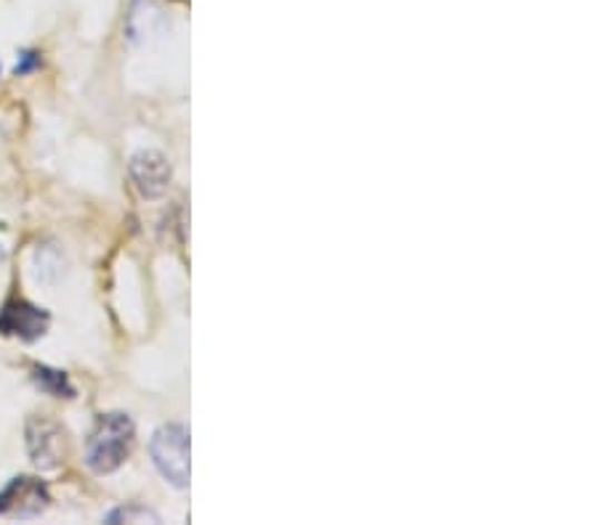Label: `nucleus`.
Instances as JSON below:
<instances>
[{
    "instance_id": "9b49d317",
    "label": "nucleus",
    "mask_w": 598,
    "mask_h": 525,
    "mask_svg": "<svg viewBox=\"0 0 598 525\" xmlns=\"http://www.w3.org/2000/svg\"><path fill=\"white\" fill-rule=\"evenodd\" d=\"M0 72H3V67H0Z\"/></svg>"
},
{
    "instance_id": "f257e3e1",
    "label": "nucleus",
    "mask_w": 598,
    "mask_h": 525,
    "mask_svg": "<svg viewBox=\"0 0 598 525\" xmlns=\"http://www.w3.org/2000/svg\"><path fill=\"white\" fill-rule=\"evenodd\" d=\"M136 444V427L128 414H99L86 440V465L96 475H109L126 465Z\"/></svg>"
},
{
    "instance_id": "9d476101",
    "label": "nucleus",
    "mask_w": 598,
    "mask_h": 525,
    "mask_svg": "<svg viewBox=\"0 0 598 525\" xmlns=\"http://www.w3.org/2000/svg\"><path fill=\"white\" fill-rule=\"evenodd\" d=\"M6 260V250H3V247H0V262H3Z\"/></svg>"
},
{
    "instance_id": "f03ea898",
    "label": "nucleus",
    "mask_w": 598,
    "mask_h": 525,
    "mask_svg": "<svg viewBox=\"0 0 598 525\" xmlns=\"http://www.w3.org/2000/svg\"><path fill=\"white\" fill-rule=\"evenodd\" d=\"M149 457H153L157 473L170 486H189V430L184 425L170 423L157 427L149 440Z\"/></svg>"
},
{
    "instance_id": "20e7f679",
    "label": "nucleus",
    "mask_w": 598,
    "mask_h": 525,
    "mask_svg": "<svg viewBox=\"0 0 598 525\" xmlns=\"http://www.w3.org/2000/svg\"><path fill=\"white\" fill-rule=\"evenodd\" d=\"M27 452L40 469H57L67 459V435L48 417L27 419Z\"/></svg>"
},
{
    "instance_id": "0eeeda50",
    "label": "nucleus",
    "mask_w": 598,
    "mask_h": 525,
    "mask_svg": "<svg viewBox=\"0 0 598 525\" xmlns=\"http://www.w3.org/2000/svg\"><path fill=\"white\" fill-rule=\"evenodd\" d=\"M32 383H36L40 390L48 393V396H53V398H72L75 396L70 377H67L65 372L51 369V366H36V369H32Z\"/></svg>"
},
{
    "instance_id": "39448f33",
    "label": "nucleus",
    "mask_w": 598,
    "mask_h": 525,
    "mask_svg": "<svg viewBox=\"0 0 598 525\" xmlns=\"http://www.w3.org/2000/svg\"><path fill=\"white\" fill-rule=\"evenodd\" d=\"M130 181L144 199H157L168 191L174 181V168H170L168 157L157 149H139L128 162Z\"/></svg>"
},
{
    "instance_id": "1a4fd4ad",
    "label": "nucleus",
    "mask_w": 598,
    "mask_h": 525,
    "mask_svg": "<svg viewBox=\"0 0 598 525\" xmlns=\"http://www.w3.org/2000/svg\"><path fill=\"white\" fill-rule=\"evenodd\" d=\"M40 65V57L36 51H24L22 57H19L17 61V69H13V72L17 75H27V72H32V69H36Z\"/></svg>"
},
{
    "instance_id": "7ed1b4c3",
    "label": "nucleus",
    "mask_w": 598,
    "mask_h": 525,
    "mask_svg": "<svg viewBox=\"0 0 598 525\" xmlns=\"http://www.w3.org/2000/svg\"><path fill=\"white\" fill-rule=\"evenodd\" d=\"M51 504L46 481L32 478V475H19L0 488V517H13V521H32L40 517Z\"/></svg>"
},
{
    "instance_id": "423d86ee",
    "label": "nucleus",
    "mask_w": 598,
    "mask_h": 525,
    "mask_svg": "<svg viewBox=\"0 0 598 525\" xmlns=\"http://www.w3.org/2000/svg\"><path fill=\"white\" fill-rule=\"evenodd\" d=\"M51 316L48 310L32 306L30 300H9L0 308V335L36 343L48 331Z\"/></svg>"
},
{
    "instance_id": "6e6552de",
    "label": "nucleus",
    "mask_w": 598,
    "mask_h": 525,
    "mask_svg": "<svg viewBox=\"0 0 598 525\" xmlns=\"http://www.w3.org/2000/svg\"><path fill=\"white\" fill-rule=\"evenodd\" d=\"M107 523H160V515L147 507H139V504H128V507L109 513Z\"/></svg>"
}]
</instances>
